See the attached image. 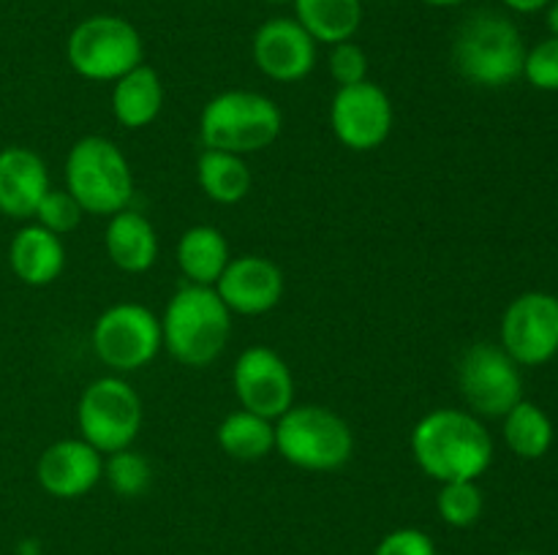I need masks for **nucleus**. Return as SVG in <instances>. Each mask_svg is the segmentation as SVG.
Masks as SVG:
<instances>
[{
	"instance_id": "1",
	"label": "nucleus",
	"mask_w": 558,
	"mask_h": 555,
	"mask_svg": "<svg viewBox=\"0 0 558 555\" xmlns=\"http://www.w3.org/2000/svg\"><path fill=\"white\" fill-rule=\"evenodd\" d=\"M414 462L425 477L445 482H477L494 462V439L477 414L466 408H434L409 435Z\"/></svg>"
},
{
	"instance_id": "2",
	"label": "nucleus",
	"mask_w": 558,
	"mask_h": 555,
	"mask_svg": "<svg viewBox=\"0 0 558 555\" xmlns=\"http://www.w3.org/2000/svg\"><path fill=\"white\" fill-rule=\"evenodd\" d=\"M526 44L510 16L499 11H474L458 25L452 38V65L477 87H507L523 76Z\"/></svg>"
},
{
	"instance_id": "3",
	"label": "nucleus",
	"mask_w": 558,
	"mask_h": 555,
	"mask_svg": "<svg viewBox=\"0 0 558 555\" xmlns=\"http://www.w3.org/2000/svg\"><path fill=\"white\" fill-rule=\"evenodd\" d=\"M163 348L189 368H207L227 348L232 335V310L213 286L185 283L172 294L161 316Z\"/></svg>"
},
{
	"instance_id": "4",
	"label": "nucleus",
	"mask_w": 558,
	"mask_h": 555,
	"mask_svg": "<svg viewBox=\"0 0 558 555\" xmlns=\"http://www.w3.org/2000/svg\"><path fill=\"white\" fill-rule=\"evenodd\" d=\"M283 114L270 96L256 90H223L205 103L199 136L205 150L234 156L267 150L281 136Z\"/></svg>"
},
{
	"instance_id": "5",
	"label": "nucleus",
	"mask_w": 558,
	"mask_h": 555,
	"mask_svg": "<svg viewBox=\"0 0 558 555\" xmlns=\"http://www.w3.org/2000/svg\"><path fill=\"white\" fill-rule=\"evenodd\" d=\"M65 190L87 215H114L134 196V174L125 152L107 136H82L65 156Z\"/></svg>"
},
{
	"instance_id": "6",
	"label": "nucleus",
	"mask_w": 558,
	"mask_h": 555,
	"mask_svg": "<svg viewBox=\"0 0 558 555\" xmlns=\"http://www.w3.org/2000/svg\"><path fill=\"white\" fill-rule=\"evenodd\" d=\"M276 452L303 471H338L352 460L354 433L347 419L332 408L294 403L283 417L276 419Z\"/></svg>"
},
{
	"instance_id": "7",
	"label": "nucleus",
	"mask_w": 558,
	"mask_h": 555,
	"mask_svg": "<svg viewBox=\"0 0 558 555\" xmlns=\"http://www.w3.org/2000/svg\"><path fill=\"white\" fill-rule=\"evenodd\" d=\"M65 58L82 79L118 82L145 63V41L123 16L93 14L69 33Z\"/></svg>"
},
{
	"instance_id": "8",
	"label": "nucleus",
	"mask_w": 558,
	"mask_h": 555,
	"mask_svg": "<svg viewBox=\"0 0 558 555\" xmlns=\"http://www.w3.org/2000/svg\"><path fill=\"white\" fill-rule=\"evenodd\" d=\"M142 419V397L118 373L90 381L76 406L80 439L96 446L101 455L129 449L140 435Z\"/></svg>"
},
{
	"instance_id": "9",
	"label": "nucleus",
	"mask_w": 558,
	"mask_h": 555,
	"mask_svg": "<svg viewBox=\"0 0 558 555\" xmlns=\"http://www.w3.org/2000/svg\"><path fill=\"white\" fill-rule=\"evenodd\" d=\"M93 351L114 373H134L163 348L161 319L147 305L118 303L93 324Z\"/></svg>"
},
{
	"instance_id": "10",
	"label": "nucleus",
	"mask_w": 558,
	"mask_h": 555,
	"mask_svg": "<svg viewBox=\"0 0 558 555\" xmlns=\"http://www.w3.org/2000/svg\"><path fill=\"white\" fill-rule=\"evenodd\" d=\"M458 386L469 411L480 419H501L523 400L521 365L496 343H474L458 362Z\"/></svg>"
},
{
	"instance_id": "11",
	"label": "nucleus",
	"mask_w": 558,
	"mask_h": 555,
	"mask_svg": "<svg viewBox=\"0 0 558 555\" xmlns=\"http://www.w3.org/2000/svg\"><path fill=\"white\" fill-rule=\"evenodd\" d=\"M501 348L523 368L548 365L558 354V297L523 292L505 308L499 326Z\"/></svg>"
},
{
	"instance_id": "12",
	"label": "nucleus",
	"mask_w": 558,
	"mask_h": 555,
	"mask_svg": "<svg viewBox=\"0 0 558 555\" xmlns=\"http://www.w3.org/2000/svg\"><path fill=\"white\" fill-rule=\"evenodd\" d=\"M396 123L392 101L376 82L338 87L330 103V128L343 147L354 152L376 150L387 141Z\"/></svg>"
},
{
	"instance_id": "13",
	"label": "nucleus",
	"mask_w": 558,
	"mask_h": 555,
	"mask_svg": "<svg viewBox=\"0 0 558 555\" xmlns=\"http://www.w3.org/2000/svg\"><path fill=\"white\" fill-rule=\"evenodd\" d=\"M232 386L240 408L272 422L294 406L292 370L270 346H251L240 354L232 370Z\"/></svg>"
},
{
	"instance_id": "14",
	"label": "nucleus",
	"mask_w": 558,
	"mask_h": 555,
	"mask_svg": "<svg viewBox=\"0 0 558 555\" xmlns=\"http://www.w3.org/2000/svg\"><path fill=\"white\" fill-rule=\"evenodd\" d=\"M251 54L267 79L292 85L314 71L316 41L294 16H272L256 27Z\"/></svg>"
},
{
	"instance_id": "15",
	"label": "nucleus",
	"mask_w": 558,
	"mask_h": 555,
	"mask_svg": "<svg viewBox=\"0 0 558 555\" xmlns=\"http://www.w3.org/2000/svg\"><path fill=\"white\" fill-rule=\"evenodd\" d=\"M213 288L232 316H262L281 303L283 272L267 256H232Z\"/></svg>"
},
{
	"instance_id": "16",
	"label": "nucleus",
	"mask_w": 558,
	"mask_h": 555,
	"mask_svg": "<svg viewBox=\"0 0 558 555\" xmlns=\"http://www.w3.org/2000/svg\"><path fill=\"white\" fill-rule=\"evenodd\" d=\"M36 479L52 498H82L104 479V455L85 439H60L38 457Z\"/></svg>"
},
{
	"instance_id": "17",
	"label": "nucleus",
	"mask_w": 558,
	"mask_h": 555,
	"mask_svg": "<svg viewBox=\"0 0 558 555\" xmlns=\"http://www.w3.org/2000/svg\"><path fill=\"white\" fill-rule=\"evenodd\" d=\"M49 188V169L36 150L20 145L0 150V212L5 218L27 221L36 215Z\"/></svg>"
},
{
	"instance_id": "18",
	"label": "nucleus",
	"mask_w": 558,
	"mask_h": 555,
	"mask_svg": "<svg viewBox=\"0 0 558 555\" xmlns=\"http://www.w3.org/2000/svg\"><path fill=\"white\" fill-rule=\"evenodd\" d=\"M9 264L25 286H49L65 267L63 237L38 223H27L11 237Z\"/></svg>"
},
{
	"instance_id": "19",
	"label": "nucleus",
	"mask_w": 558,
	"mask_h": 555,
	"mask_svg": "<svg viewBox=\"0 0 558 555\" xmlns=\"http://www.w3.org/2000/svg\"><path fill=\"white\" fill-rule=\"evenodd\" d=\"M104 248L109 261L129 275L147 272L158 259V234L156 226L142 212L125 210L109 215L107 232H104Z\"/></svg>"
},
{
	"instance_id": "20",
	"label": "nucleus",
	"mask_w": 558,
	"mask_h": 555,
	"mask_svg": "<svg viewBox=\"0 0 558 555\" xmlns=\"http://www.w3.org/2000/svg\"><path fill=\"white\" fill-rule=\"evenodd\" d=\"M163 82L153 65L142 63L112 87V114L123 128H147L163 109Z\"/></svg>"
},
{
	"instance_id": "21",
	"label": "nucleus",
	"mask_w": 558,
	"mask_h": 555,
	"mask_svg": "<svg viewBox=\"0 0 558 555\" xmlns=\"http://www.w3.org/2000/svg\"><path fill=\"white\" fill-rule=\"evenodd\" d=\"M174 256H178V267L185 281L194 283V286H216L221 272L227 270L229 259H232L221 229L207 226V223L185 229L180 234Z\"/></svg>"
},
{
	"instance_id": "22",
	"label": "nucleus",
	"mask_w": 558,
	"mask_h": 555,
	"mask_svg": "<svg viewBox=\"0 0 558 555\" xmlns=\"http://www.w3.org/2000/svg\"><path fill=\"white\" fill-rule=\"evenodd\" d=\"M294 20L316 44L352 41L363 25V0H292Z\"/></svg>"
},
{
	"instance_id": "23",
	"label": "nucleus",
	"mask_w": 558,
	"mask_h": 555,
	"mask_svg": "<svg viewBox=\"0 0 558 555\" xmlns=\"http://www.w3.org/2000/svg\"><path fill=\"white\" fill-rule=\"evenodd\" d=\"M196 177L205 196L216 205H238L251 194L254 174L243 156L223 150H205L196 161Z\"/></svg>"
},
{
	"instance_id": "24",
	"label": "nucleus",
	"mask_w": 558,
	"mask_h": 555,
	"mask_svg": "<svg viewBox=\"0 0 558 555\" xmlns=\"http://www.w3.org/2000/svg\"><path fill=\"white\" fill-rule=\"evenodd\" d=\"M218 446L227 452L229 457L243 462L262 460V457L276 452V422L272 419L259 417L254 411H238L227 414L216 430Z\"/></svg>"
},
{
	"instance_id": "25",
	"label": "nucleus",
	"mask_w": 558,
	"mask_h": 555,
	"mask_svg": "<svg viewBox=\"0 0 558 555\" xmlns=\"http://www.w3.org/2000/svg\"><path fill=\"white\" fill-rule=\"evenodd\" d=\"M501 419H505L501 435H505V444L510 446L512 455L521 457V460H539V457L548 455L556 430L543 406L523 397Z\"/></svg>"
},
{
	"instance_id": "26",
	"label": "nucleus",
	"mask_w": 558,
	"mask_h": 555,
	"mask_svg": "<svg viewBox=\"0 0 558 555\" xmlns=\"http://www.w3.org/2000/svg\"><path fill=\"white\" fill-rule=\"evenodd\" d=\"M104 479L120 498H140L150 488L153 468L142 452L129 446V449L104 455Z\"/></svg>"
},
{
	"instance_id": "27",
	"label": "nucleus",
	"mask_w": 558,
	"mask_h": 555,
	"mask_svg": "<svg viewBox=\"0 0 558 555\" xmlns=\"http://www.w3.org/2000/svg\"><path fill=\"white\" fill-rule=\"evenodd\" d=\"M436 509H439L441 522L450 528H469L483 517L485 495L477 482H445L436 495Z\"/></svg>"
},
{
	"instance_id": "28",
	"label": "nucleus",
	"mask_w": 558,
	"mask_h": 555,
	"mask_svg": "<svg viewBox=\"0 0 558 555\" xmlns=\"http://www.w3.org/2000/svg\"><path fill=\"white\" fill-rule=\"evenodd\" d=\"M82 215H85V210H82L80 201H76L69 190L49 188L33 218H36L38 226L49 229L52 234L63 237V234H71L76 226H80Z\"/></svg>"
},
{
	"instance_id": "29",
	"label": "nucleus",
	"mask_w": 558,
	"mask_h": 555,
	"mask_svg": "<svg viewBox=\"0 0 558 555\" xmlns=\"http://www.w3.org/2000/svg\"><path fill=\"white\" fill-rule=\"evenodd\" d=\"M523 76L532 87L543 92H558V38L548 36L532 49H526Z\"/></svg>"
},
{
	"instance_id": "30",
	"label": "nucleus",
	"mask_w": 558,
	"mask_h": 555,
	"mask_svg": "<svg viewBox=\"0 0 558 555\" xmlns=\"http://www.w3.org/2000/svg\"><path fill=\"white\" fill-rule=\"evenodd\" d=\"M327 69H330V76L336 79L338 87L357 85V82L368 79V54L360 44L341 41L330 47Z\"/></svg>"
},
{
	"instance_id": "31",
	"label": "nucleus",
	"mask_w": 558,
	"mask_h": 555,
	"mask_svg": "<svg viewBox=\"0 0 558 555\" xmlns=\"http://www.w3.org/2000/svg\"><path fill=\"white\" fill-rule=\"evenodd\" d=\"M374 555H436V544L423 528H396L381 536Z\"/></svg>"
},
{
	"instance_id": "32",
	"label": "nucleus",
	"mask_w": 558,
	"mask_h": 555,
	"mask_svg": "<svg viewBox=\"0 0 558 555\" xmlns=\"http://www.w3.org/2000/svg\"><path fill=\"white\" fill-rule=\"evenodd\" d=\"M501 3L515 14H537V11L548 9L550 0H501Z\"/></svg>"
},
{
	"instance_id": "33",
	"label": "nucleus",
	"mask_w": 558,
	"mask_h": 555,
	"mask_svg": "<svg viewBox=\"0 0 558 555\" xmlns=\"http://www.w3.org/2000/svg\"><path fill=\"white\" fill-rule=\"evenodd\" d=\"M545 25H548L550 36L558 38V0H550V5L545 9Z\"/></svg>"
},
{
	"instance_id": "34",
	"label": "nucleus",
	"mask_w": 558,
	"mask_h": 555,
	"mask_svg": "<svg viewBox=\"0 0 558 555\" xmlns=\"http://www.w3.org/2000/svg\"><path fill=\"white\" fill-rule=\"evenodd\" d=\"M423 3L430 5V9H452V5H463L469 0H423Z\"/></svg>"
},
{
	"instance_id": "35",
	"label": "nucleus",
	"mask_w": 558,
	"mask_h": 555,
	"mask_svg": "<svg viewBox=\"0 0 558 555\" xmlns=\"http://www.w3.org/2000/svg\"><path fill=\"white\" fill-rule=\"evenodd\" d=\"M265 3H272V5H283V3H292V0H265Z\"/></svg>"
},
{
	"instance_id": "36",
	"label": "nucleus",
	"mask_w": 558,
	"mask_h": 555,
	"mask_svg": "<svg viewBox=\"0 0 558 555\" xmlns=\"http://www.w3.org/2000/svg\"><path fill=\"white\" fill-rule=\"evenodd\" d=\"M515 555H532V553H515Z\"/></svg>"
}]
</instances>
